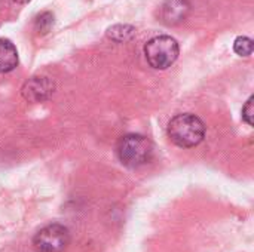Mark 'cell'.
<instances>
[{"mask_svg":"<svg viewBox=\"0 0 254 252\" xmlns=\"http://www.w3.org/2000/svg\"><path fill=\"white\" fill-rule=\"evenodd\" d=\"M168 138L171 143L182 149H190L202 143L205 137L204 122L195 114L186 113L173 117L167 128Z\"/></svg>","mask_w":254,"mask_h":252,"instance_id":"1","label":"cell"},{"mask_svg":"<svg viewBox=\"0 0 254 252\" xmlns=\"http://www.w3.org/2000/svg\"><path fill=\"white\" fill-rule=\"evenodd\" d=\"M118 157L121 163L127 168H140L146 163H149L153 157V144L149 138L138 135V134H129L121 138L118 144Z\"/></svg>","mask_w":254,"mask_h":252,"instance_id":"2","label":"cell"},{"mask_svg":"<svg viewBox=\"0 0 254 252\" xmlns=\"http://www.w3.org/2000/svg\"><path fill=\"white\" fill-rule=\"evenodd\" d=\"M179 43L171 36L152 37L144 45V55L150 67L156 70H167L179 58Z\"/></svg>","mask_w":254,"mask_h":252,"instance_id":"3","label":"cell"},{"mask_svg":"<svg viewBox=\"0 0 254 252\" xmlns=\"http://www.w3.org/2000/svg\"><path fill=\"white\" fill-rule=\"evenodd\" d=\"M68 244L70 232L58 223L40 229L33 238V248L36 252H63Z\"/></svg>","mask_w":254,"mask_h":252,"instance_id":"4","label":"cell"},{"mask_svg":"<svg viewBox=\"0 0 254 252\" xmlns=\"http://www.w3.org/2000/svg\"><path fill=\"white\" fill-rule=\"evenodd\" d=\"M189 10V0H165L159 7V18L167 25H176L186 19Z\"/></svg>","mask_w":254,"mask_h":252,"instance_id":"5","label":"cell"},{"mask_svg":"<svg viewBox=\"0 0 254 252\" xmlns=\"http://www.w3.org/2000/svg\"><path fill=\"white\" fill-rule=\"evenodd\" d=\"M52 92H54V85L48 77H31L22 86V97L31 102L43 101Z\"/></svg>","mask_w":254,"mask_h":252,"instance_id":"6","label":"cell"},{"mask_svg":"<svg viewBox=\"0 0 254 252\" xmlns=\"http://www.w3.org/2000/svg\"><path fill=\"white\" fill-rule=\"evenodd\" d=\"M18 65V50L7 39H0V74L15 70Z\"/></svg>","mask_w":254,"mask_h":252,"instance_id":"7","label":"cell"},{"mask_svg":"<svg viewBox=\"0 0 254 252\" xmlns=\"http://www.w3.org/2000/svg\"><path fill=\"white\" fill-rule=\"evenodd\" d=\"M234 50L240 56H250L253 53V40L246 36H240L234 42Z\"/></svg>","mask_w":254,"mask_h":252,"instance_id":"8","label":"cell"},{"mask_svg":"<svg viewBox=\"0 0 254 252\" xmlns=\"http://www.w3.org/2000/svg\"><path fill=\"white\" fill-rule=\"evenodd\" d=\"M52 25H54V15H52L51 12H43V13H40V15L36 18V21H34V28H36V31H39V33H42V34L48 33L49 28H51Z\"/></svg>","mask_w":254,"mask_h":252,"instance_id":"9","label":"cell"},{"mask_svg":"<svg viewBox=\"0 0 254 252\" xmlns=\"http://www.w3.org/2000/svg\"><path fill=\"white\" fill-rule=\"evenodd\" d=\"M253 101L254 98L253 97H250L249 101L246 102V105L243 107V119H244V122H246L247 125H250V126H253Z\"/></svg>","mask_w":254,"mask_h":252,"instance_id":"10","label":"cell"},{"mask_svg":"<svg viewBox=\"0 0 254 252\" xmlns=\"http://www.w3.org/2000/svg\"><path fill=\"white\" fill-rule=\"evenodd\" d=\"M10 1H13V3H28L30 0H10Z\"/></svg>","mask_w":254,"mask_h":252,"instance_id":"11","label":"cell"}]
</instances>
